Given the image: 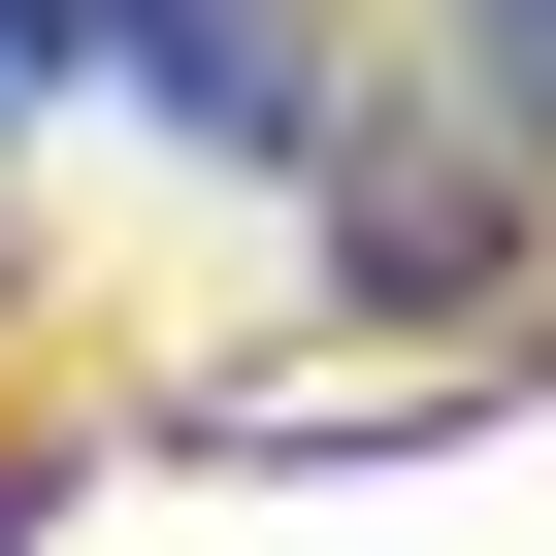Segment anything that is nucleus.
Listing matches in <instances>:
<instances>
[{
	"label": "nucleus",
	"mask_w": 556,
	"mask_h": 556,
	"mask_svg": "<svg viewBox=\"0 0 556 556\" xmlns=\"http://www.w3.org/2000/svg\"><path fill=\"white\" fill-rule=\"evenodd\" d=\"M295 197H328V295H361V328H491L556 164H523V131H328Z\"/></svg>",
	"instance_id": "1"
},
{
	"label": "nucleus",
	"mask_w": 556,
	"mask_h": 556,
	"mask_svg": "<svg viewBox=\"0 0 556 556\" xmlns=\"http://www.w3.org/2000/svg\"><path fill=\"white\" fill-rule=\"evenodd\" d=\"M99 99H164L197 164H328V131H361L328 0H99Z\"/></svg>",
	"instance_id": "2"
},
{
	"label": "nucleus",
	"mask_w": 556,
	"mask_h": 556,
	"mask_svg": "<svg viewBox=\"0 0 556 556\" xmlns=\"http://www.w3.org/2000/svg\"><path fill=\"white\" fill-rule=\"evenodd\" d=\"M458 99H491V131L556 164V0H458Z\"/></svg>",
	"instance_id": "3"
},
{
	"label": "nucleus",
	"mask_w": 556,
	"mask_h": 556,
	"mask_svg": "<svg viewBox=\"0 0 556 556\" xmlns=\"http://www.w3.org/2000/svg\"><path fill=\"white\" fill-rule=\"evenodd\" d=\"M34 99H99V0H0V131H34Z\"/></svg>",
	"instance_id": "4"
},
{
	"label": "nucleus",
	"mask_w": 556,
	"mask_h": 556,
	"mask_svg": "<svg viewBox=\"0 0 556 556\" xmlns=\"http://www.w3.org/2000/svg\"><path fill=\"white\" fill-rule=\"evenodd\" d=\"M0 556H34V458H0Z\"/></svg>",
	"instance_id": "5"
}]
</instances>
